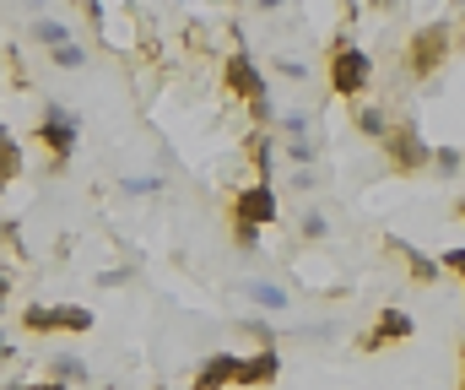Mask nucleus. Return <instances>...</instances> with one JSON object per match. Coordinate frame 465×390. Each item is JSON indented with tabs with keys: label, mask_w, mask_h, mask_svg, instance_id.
Instances as JSON below:
<instances>
[{
	"label": "nucleus",
	"mask_w": 465,
	"mask_h": 390,
	"mask_svg": "<svg viewBox=\"0 0 465 390\" xmlns=\"http://www.w3.org/2000/svg\"><path fill=\"white\" fill-rule=\"evenodd\" d=\"M38 135H44V146L54 152V168H65V157H71V146H76V115L49 109V120L38 125Z\"/></svg>",
	"instance_id": "f03ea898"
},
{
	"label": "nucleus",
	"mask_w": 465,
	"mask_h": 390,
	"mask_svg": "<svg viewBox=\"0 0 465 390\" xmlns=\"http://www.w3.org/2000/svg\"><path fill=\"white\" fill-rule=\"evenodd\" d=\"M33 390H65V385H60V380H49V385H33Z\"/></svg>",
	"instance_id": "2eb2a0df"
},
{
	"label": "nucleus",
	"mask_w": 465,
	"mask_h": 390,
	"mask_svg": "<svg viewBox=\"0 0 465 390\" xmlns=\"http://www.w3.org/2000/svg\"><path fill=\"white\" fill-rule=\"evenodd\" d=\"M16 174H22V146H16V141L5 135V125H0V185L16 179Z\"/></svg>",
	"instance_id": "1a4fd4ad"
},
{
	"label": "nucleus",
	"mask_w": 465,
	"mask_h": 390,
	"mask_svg": "<svg viewBox=\"0 0 465 390\" xmlns=\"http://www.w3.org/2000/svg\"><path fill=\"white\" fill-rule=\"evenodd\" d=\"M54 65H65V71H76V65H82V49H76L71 38H65V44H54Z\"/></svg>",
	"instance_id": "f8f14e48"
},
{
	"label": "nucleus",
	"mask_w": 465,
	"mask_h": 390,
	"mask_svg": "<svg viewBox=\"0 0 465 390\" xmlns=\"http://www.w3.org/2000/svg\"><path fill=\"white\" fill-rule=\"evenodd\" d=\"M390 146H395V163H401V168H417V163H422V141H417V130H411V125L395 130V141H390Z\"/></svg>",
	"instance_id": "6e6552de"
},
{
	"label": "nucleus",
	"mask_w": 465,
	"mask_h": 390,
	"mask_svg": "<svg viewBox=\"0 0 465 390\" xmlns=\"http://www.w3.org/2000/svg\"><path fill=\"white\" fill-rule=\"evenodd\" d=\"M450 49V38H444V27H428L422 38H417V49H411V65H417V76H428L433 65H439V55Z\"/></svg>",
	"instance_id": "39448f33"
},
{
	"label": "nucleus",
	"mask_w": 465,
	"mask_h": 390,
	"mask_svg": "<svg viewBox=\"0 0 465 390\" xmlns=\"http://www.w3.org/2000/svg\"><path fill=\"white\" fill-rule=\"evenodd\" d=\"M254 298H260V304H271V309H282V304H287V293H282V287H271V282H260V287H254Z\"/></svg>",
	"instance_id": "4468645a"
},
{
	"label": "nucleus",
	"mask_w": 465,
	"mask_h": 390,
	"mask_svg": "<svg viewBox=\"0 0 465 390\" xmlns=\"http://www.w3.org/2000/svg\"><path fill=\"white\" fill-rule=\"evenodd\" d=\"M49 375H54L60 385H71V380H82V364H76V358H60V364H54Z\"/></svg>",
	"instance_id": "ddd939ff"
},
{
	"label": "nucleus",
	"mask_w": 465,
	"mask_h": 390,
	"mask_svg": "<svg viewBox=\"0 0 465 390\" xmlns=\"http://www.w3.org/2000/svg\"><path fill=\"white\" fill-rule=\"evenodd\" d=\"M395 336H411V320H406V315H384V320H379V336H373L368 347H379V342H395Z\"/></svg>",
	"instance_id": "9d476101"
},
{
	"label": "nucleus",
	"mask_w": 465,
	"mask_h": 390,
	"mask_svg": "<svg viewBox=\"0 0 465 390\" xmlns=\"http://www.w3.org/2000/svg\"><path fill=\"white\" fill-rule=\"evenodd\" d=\"M238 212H243V228H254V223H271V217H276V201H271L265 185H254V190L238 201Z\"/></svg>",
	"instance_id": "423d86ee"
},
{
	"label": "nucleus",
	"mask_w": 465,
	"mask_h": 390,
	"mask_svg": "<svg viewBox=\"0 0 465 390\" xmlns=\"http://www.w3.org/2000/svg\"><path fill=\"white\" fill-rule=\"evenodd\" d=\"M33 38H38V44H49V49H54V44H65V38H71V27H60V22H54V16H44V22H33Z\"/></svg>",
	"instance_id": "9b49d317"
},
{
	"label": "nucleus",
	"mask_w": 465,
	"mask_h": 390,
	"mask_svg": "<svg viewBox=\"0 0 465 390\" xmlns=\"http://www.w3.org/2000/svg\"><path fill=\"white\" fill-rule=\"evenodd\" d=\"M362 82H368V55H362V49H341V55H336V93L351 98Z\"/></svg>",
	"instance_id": "7ed1b4c3"
},
{
	"label": "nucleus",
	"mask_w": 465,
	"mask_h": 390,
	"mask_svg": "<svg viewBox=\"0 0 465 390\" xmlns=\"http://www.w3.org/2000/svg\"><path fill=\"white\" fill-rule=\"evenodd\" d=\"M22 325L27 331H93V315L87 309H44V304H33L27 315H22Z\"/></svg>",
	"instance_id": "f257e3e1"
},
{
	"label": "nucleus",
	"mask_w": 465,
	"mask_h": 390,
	"mask_svg": "<svg viewBox=\"0 0 465 390\" xmlns=\"http://www.w3.org/2000/svg\"><path fill=\"white\" fill-rule=\"evenodd\" d=\"M238 375H243V358H212V364L201 369V380H195V385L217 390V385H228V380H238Z\"/></svg>",
	"instance_id": "0eeeda50"
},
{
	"label": "nucleus",
	"mask_w": 465,
	"mask_h": 390,
	"mask_svg": "<svg viewBox=\"0 0 465 390\" xmlns=\"http://www.w3.org/2000/svg\"><path fill=\"white\" fill-rule=\"evenodd\" d=\"M228 82L243 93V98H254V109L265 115V87H260V76H254V65H249L243 55H232V60H228Z\"/></svg>",
	"instance_id": "20e7f679"
},
{
	"label": "nucleus",
	"mask_w": 465,
	"mask_h": 390,
	"mask_svg": "<svg viewBox=\"0 0 465 390\" xmlns=\"http://www.w3.org/2000/svg\"><path fill=\"white\" fill-rule=\"evenodd\" d=\"M0 304H5V271H0Z\"/></svg>",
	"instance_id": "dca6fc26"
}]
</instances>
